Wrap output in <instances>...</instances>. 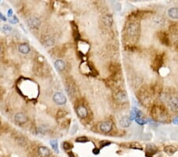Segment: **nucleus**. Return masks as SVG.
I'll return each mask as SVG.
<instances>
[{"instance_id":"obj_1","label":"nucleus","mask_w":178,"mask_h":157,"mask_svg":"<svg viewBox=\"0 0 178 157\" xmlns=\"http://www.w3.org/2000/svg\"><path fill=\"white\" fill-rule=\"evenodd\" d=\"M151 115L155 121H166L167 120V113L166 109L161 106H155L151 110Z\"/></svg>"},{"instance_id":"obj_2","label":"nucleus","mask_w":178,"mask_h":157,"mask_svg":"<svg viewBox=\"0 0 178 157\" xmlns=\"http://www.w3.org/2000/svg\"><path fill=\"white\" fill-rule=\"evenodd\" d=\"M127 36L130 39H137L140 34V25L137 22H130L126 27Z\"/></svg>"},{"instance_id":"obj_3","label":"nucleus","mask_w":178,"mask_h":157,"mask_svg":"<svg viewBox=\"0 0 178 157\" xmlns=\"http://www.w3.org/2000/svg\"><path fill=\"white\" fill-rule=\"evenodd\" d=\"M75 112H76L78 117L81 118V119H85L86 117H87L88 114H89L87 108H86L85 106H83V105L78 106V107H77L76 110H75Z\"/></svg>"},{"instance_id":"obj_4","label":"nucleus","mask_w":178,"mask_h":157,"mask_svg":"<svg viewBox=\"0 0 178 157\" xmlns=\"http://www.w3.org/2000/svg\"><path fill=\"white\" fill-rule=\"evenodd\" d=\"M53 101L58 105H64L67 102L66 96L61 92H56L53 95Z\"/></svg>"},{"instance_id":"obj_5","label":"nucleus","mask_w":178,"mask_h":157,"mask_svg":"<svg viewBox=\"0 0 178 157\" xmlns=\"http://www.w3.org/2000/svg\"><path fill=\"white\" fill-rule=\"evenodd\" d=\"M27 24L32 29H38L40 27L41 22H40V20L38 18L33 16V17H30L29 19H28Z\"/></svg>"},{"instance_id":"obj_6","label":"nucleus","mask_w":178,"mask_h":157,"mask_svg":"<svg viewBox=\"0 0 178 157\" xmlns=\"http://www.w3.org/2000/svg\"><path fill=\"white\" fill-rule=\"evenodd\" d=\"M41 42L44 46L50 47L55 45V39L50 35H44L41 37Z\"/></svg>"},{"instance_id":"obj_7","label":"nucleus","mask_w":178,"mask_h":157,"mask_svg":"<svg viewBox=\"0 0 178 157\" xmlns=\"http://www.w3.org/2000/svg\"><path fill=\"white\" fill-rule=\"evenodd\" d=\"M99 129L104 133H108L113 130V124L110 121H104L100 125Z\"/></svg>"},{"instance_id":"obj_8","label":"nucleus","mask_w":178,"mask_h":157,"mask_svg":"<svg viewBox=\"0 0 178 157\" xmlns=\"http://www.w3.org/2000/svg\"><path fill=\"white\" fill-rule=\"evenodd\" d=\"M163 64V57L162 55H158L154 59L153 63V68L155 71H158L160 68H162Z\"/></svg>"},{"instance_id":"obj_9","label":"nucleus","mask_w":178,"mask_h":157,"mask_svg":"<svg viewBox=\"0 0 178 157\" xmlns=\"http://www.w3.org/2000/svg\"><path fill=\"white\" fill-rule=\"evenodd\" d=\"M158 152V148L153 144H148L146 148V156L152 157Z\"/></svg>"},{"instance_id":"obj_10","label":"nucleus","mask_w":178,"mask_h":157,"mask_svg":"<svg viewBox=\"0 0 178 157\" xmlns=\"http://www.w3.org/2000/svg\"><path fill=\"white\" fill-rule=\"evenodd\" d=\"M37 153L40 157H49L51 156V151L45 146H40L37 149Z\"/></svg>"},{"instance_id":"obj_11","label":"nucleus","mask_w":178,"mask_h":157,"mask_svg":"<svg viewBox=\"0 0 178 157\" xmlns=\"http://www.w3.org/2000/svg\"><path fill=\"white\" fill-rule=\"evenodd\" d=\"M14 121H15L16 123L19 124V125H22V124L25 123L28 121L27 116L23 113H18L14 116Z\"/></svg>"},{"instance_id":"obj_12","label":"nucleus","mask_w":178,"mask_h":157,"mask_svg":"<svg viewBox=\"0 0 178 157\" xmlns=\"http://www.w3.org/2000/svg\"><path fill=\"white\" fill-rule=\"evenodd\" d=\"M115 98L117 99V102H121V103H123V102H127V101H128V95H127L126 93L124 92V91H123V90L118 91V92L116 94Z\"/></svg>"},{"instance_id":"obj_13","label":"nucleus","mask_w":178,"mask_h":157,"mask_svg":"<svg viewBox=\"0 0 178 157\" xmlns=\"http://www.w3.org/2000/svg\"><path fill=\"white\" fill-rule=\"evenodd\" d=\"M54 67L58 71H63L66 68V64L63 60L59 59L56 60L54 63Z\"/></svg>"},{"instance_id":"obj_14","label":"nucleus","mask_w":178,"mask_h":157,"mask_svg":"<svg viewBox=\"0 0 178 157\" xmlns=\"http://www.w3.org/2000/svg\"><path fill=\"white\" fill-rule=\"evenodd\" d=\"M66 90H67L68 95L70 97H74V94L76 92L75 86L72 83H67V84H66Z\"/></svg>"},{"instance_id":"obj_15","label":"nucleus","mask_w":178,"mask_h":157,"mask_svg":"<svg viewBox=\"0 0 178 157\" xmlns=\"http://www.w3.org/2000/svg\"><path fill=\"white\" fill-rule=\"evenodd\" d=\"M169 106L173 111H178V99L177 98H171L169 101Z\"/></svg>"},{"instance_id":"obj_16","label":"nucleus","mask_w":178,"mask_h":157,"mask_svg":"<svg viewBox=\"0 0 178 157\" xmlns=\"http://www.w3.org/2000/svg\"><path fill=\"white\" fill-rule=\"evenodd\" d=\"M159 40L160 41L165 45L166 46H168L169 45V37H168V35L165 33V32H161L159 34Z\"/></svg>"},{"instance_id":"obj_17","label":"nucleus","mask_w":178,"mask_h":157,"mask_svg":"<svg viewBox=\"0 0 178 157\" xmlns=\"http://www.w3.org/2000/svg\"><path fill=\"white\" fill-rule=\"evenodd\" d=\"M177 148L173 145H167V146L164 147V152L168 156H173L177 152Z\"/></svg>"},{"instance_id":"obj_18","label":"nucleus","mask_w":178,"mask_h":157,"mask_svg":"<svg viewBox=\"0 0 178 157\" xmlns=\"http://www.w3.org/2000/svg\"><path fill=\"white\" fill-rule=\"evenodd\" d=\"M18 50L22 54H28L30 52L31 49L28 44H21L18 47Z\"/></svg>"},{"instance_id":"obj_19","label":"nucleus","mask_w":178,"mask_h":157,"mask_svg":"<svg viewBox=\"0 0 178 157\" xmlns=\"http://www.w3.org/2000/svg\"><path fill=\"white\" fill-rule=\"evenodd\" d=\"M168 15L169 18L173 19H178V8L177 7H173L168 10Z\"/></svg>"},{"instance_id":"obj_20","label":"nucleus","mask_w":178,"mask_h":157,"mask_svg":"<svg viewBox=\"0 0 178 157\" xmlns=\"http://www.w3.org/2000/svg\"><path fill=\"white\" fill-rule=\"evenodd\" d=\"M120 125L123 127V128H127V127H128L131 125V119L129 117L124 116V117H123L120 119Z\"/></svg>"},{"instance_id":"obj_21","label":"nucleus","mask_w":178,"mask_h":157,"mask_svg":"<svg viewBox=\"0 0 178 157\" xmlns=\"http://www.w3.org/2000/svg\"><path fill=\"white\" fill-rule=\"evenodd\" d=\"M72 29H73V36H74V39L76 40H80L79 32L78 30V27H77V25L75 24L72 26Z\"/></svg>"},{"instance_id":"obj_22","label":"nucleus","mask_w":178,"mask_h":157,"mask_svg":"<svg viewBox=\"0 0 178 157\" xmlns=\"http://www.w3.org/2000/svg\"><path fill=\"white\" fill-rule=\"evenodd\" d=\"M103 21H104V24L107 25V26H111L112 23H113V19H112V17L109 15L104 16V19H103Z\"/></svg>"},{"instance_id":"obj_23","label":"nucleus","mask_w":178,"mask_h":157,"mask_svg":"<svg viewBox=\"0 0 178 157\" xmlns=\"http://www.w3.org/2000/svg\"><path fill=\"white\" fill-rule=\"evenodd\" d=\"M50 145L52 146V148H53V150L59 153V147H58V142L55 140H52V141H50Z\"/></svg>"},{"instance_id":"obj_24","label":"nucleus","mask_w":178,"mask_h":157,"mask_svg":"<svg viewBox=\"0 0 178 157\" xmlns=\"http://www.w3.org/2000/svg\"><path fill=\"white\" fill-rule=\"evenodd\" d=\"M62 146H63V148L64 149V150H71V148H73V145H72V144H71L70 142H68V141H65L63 142V144H62Z\"/></svg>"},{"instance_id":"obj_25","label":"nucleus","mask_w":178,"mask_h":157,"mask_svg":"<svg viewBox=\"0 0 178 157\" xmlns=\"http://www.w3.org/2000/svg\"><path fill=\"white\" fill-rule=\"evenodd\" d=\"M134 120L135 121V122H136V123L138 124V125H145V124L147 123L146 120H145L144 118H143V117H135Z\"/></svg>"},{"instance_id":"obj_26","label":"nucleus","mask_w":178,"mask_h":157,"mask_svg":"<svg viewBox=\"0 0 178 157\" xmlns=\"http://www.w3.org/2000/svg\"><path fill=\"white\" fill-rule=\"evenodd\" d=\"M75 141L77 143H86V142L89 141V139L86 136H78L75 139Z\"/></svg>"},{"instance_id":"obj_27","label":"nucleus","mask_w":178,"mask_h":157,"mask_svg":"<svg viewBox=\"0 0 178 157\" xmlns=\"http://www.w3.org/2000/svg\"><path fill=\"white\" fill-rule=\"evenodd\" d=\"M130 148H133V149H138V150H143V148H142V145H139L137 142H134V143H132L131 145H130Z\"/></svg>"},{"instance_id":"obj_28","label":"nucleus","mask_w":178,"mask_h":157,"mask_svg":"<svg viewBox=\"0 0 178 157\" xmlns=\"http://www.w3.org/2000/svg\"><path fill=\"white\" fill-rule=\"evenodd\" d=\"M78 125H77L76 123H74V125H73L72 128L71 129V135H74V134H75V133L77 132V131H78Z\"/></svg>"},{"instance_id":"obj_29","label":"nucleus","mask_w":178,"mask_h":157,"mask_svg":"<svg viewBox=\"0 0 178 157\" xmlns=\"http://www.w3.org/2000/svg\"><path fill=\"white\" fill-rule=\"evenodd\" d=\"M111 143L108 141H102L100 143V145H101V148H104L105 146H108V145H110Z\"/></svg>"},{"instance_id":"obj_30","label":"nucleus","mask_w":178,"mask_h":157,"mask_svg":"<svg viewBox=\"0 0 178 157\" xmlns=\"http://www.w3.org/2000/svg\"><path fill=\"white\" fill-rule=\"evenodd\" d=\"M3 29L5 31H11L12 30V28L10 25H5L3 26Z\"/></svg>"},{"instance_id":"obj_31","label":"nucleus","mask_w":178,"mask_h":157,"mask_svg":"<svg viewBox=\"0 0 178 157\" xmlns=\"http://www.w3.org/2000/svg\"><path fill=\"white\" fill-rule=\"evenodd\" d=\"M99 152H100V150H99L98 148H95L93 149V154L98 155V154H99Z\"/></svg>"},{"instance_id":"obj_32","label":"nucleus","mask_w":178,"mask_h":157,"mask_svg":"<svg viewBox=\"0 0 178 157\" xmlns=\"http://www.w3.org/2000/svg\"><path fill=\"white\" fill-rule=\"evenodd\" d=\"M68 154V156H69V157H77L76 156L74 155V152H69Z\"/></svg>"},{"instance_id":"obj_33","label":"nucleus","mask_w":178,"mask_h":157,"mask_svg":"<svg viewBox=\"0 0 178 157\" xmlns=\"http://www.w3.org/2000/svg\"><path fill=\"white\" fill-rule=\"evenodd\" d=\"M173 123L175 124V125H178V117H176L175 118H173Z\"/></svg>"},{"instance_id":"obj_34","label":"nucleus","mask_w":178,"mask_h":157,"mask_svg":"<svg viewBox=\"0 0 178 157\" xmlns=\"http://www.w3.org/2000/svg\"><path fill=\"white\" fill-rule=\"evenodd\" d=\"M13 16V10L11 9H10L8 10V17H11Z\"/></svg>"},{"instance_id":"obj_35","label":"nucleus","mask_w":178,"mask_h":157,"mask_svg":"<svg viewBox=\"0 0 178 157\" xmlns=\"http://www.w3.org/2000/svg\"><path fill=\"white\" fill-rule=\"evenodd\" d=\"M0 19H2V20H3V21H6V19L5 16H3V14H2V13H0Z\"/></svg>"},{"instance_id":"obj_36","label":"nucleus","mask_w":178,"mask_h":157,"mask_svg":"<svg viewBox=\"0 0 178 157\" xmlns=\"http://www.w3.org/2000/svg\"><path fill=\"white\" fill-rule=\"evenodd\" d=\"M0 50H1V48H0Z\"/></svg>"}]
</instances>
